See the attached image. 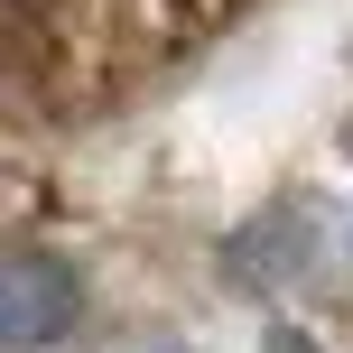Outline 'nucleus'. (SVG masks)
<instances>
[{
    "label": "nucleus",
    "mask_w": 353,
    "mask_h": 353,
    "mask_svg": "<svg viewBox=\"0 0 353 353\" xmlns=\"http://www.w3.org/2000/svg\"><path fill=\"white\" fill-rule=\"evenodd\" d=\"M149 353H186V344H149Z\"/></svg>",
    "instance_id": "f03ea898"
},
{
    "label": "nucleus",
    "mask_w": 353,
    "mask_h": 353,
    "mask_svg": "<svg viewBox=\"0 0 353 353\" xmlns=\"http://www.w3.org/2000/svg\"><path fill=\"white\" fill-rule=\"evenodd\" d=\"M74 307H84V279H74L65 261H47V251H10V270H0V344L37 353L56 344L74 325Z\"/></svg>",
    "instance_id": "f257e3e1"
}]
</instances>
